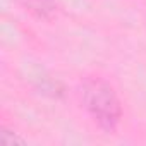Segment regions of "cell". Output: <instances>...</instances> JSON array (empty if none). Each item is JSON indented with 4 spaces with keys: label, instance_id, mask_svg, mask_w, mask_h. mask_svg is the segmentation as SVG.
<instances>
[{
    "label": "cell",
    "instance_id": "cell-1",
    "mask_svg": "<svg viewBox=\"0 0 146 146\" xmlns=\"http://www.w3.org/2000/svg\"><path fill=\"white\" fill-rule=\"evenodd\" d=\"M81 93L84 107L95 122H98L103 131H115L120 122L122 107L113 88L100 78H90L83 83Z\"/></svg>",
    "mask_w": 146,
    "mask_h": 146
},
{
    "label": "cell",
    "instance_id": "cell-2",
    "mask_svg": "<svg viewBox=\"0 0 146 146\" xmlns=\"http://www.w3.org/2000/svg\"><path fill=\"white\" fill-rule=\"evenodd\" d=\"M23 2L26 4V7L31 12H35L36 16L45 17V19H48L55 12V5L52 4V0H23Z\"/></svg>",
    "mask_w": 146,
    "mask_h": 146
},
{
    "label": "cell",
    "instance_id": "cell-3",
    "mask_svg": "<svg viewBox=\"0 0 146 146\" xmlns=\"http://www.w3.org/2000/svg\"><path fill=\"white\" fill-rule=\"evenodd\" d=\"M0 139H2V143H4V144H7V146H12L14 143H19V144L23 143V139H19L16 134H11L7 129H4V131H2V134H0Z\"/></svg>",
    "mask_w": 146,
    "mask_h": 146
}]
</instances>
